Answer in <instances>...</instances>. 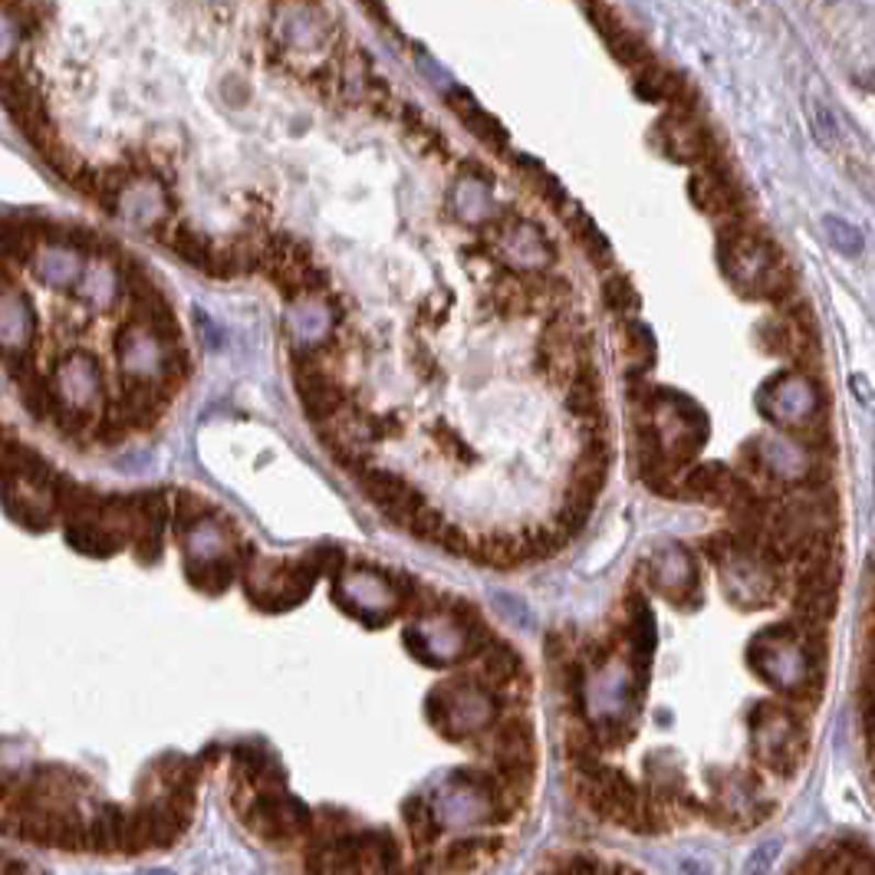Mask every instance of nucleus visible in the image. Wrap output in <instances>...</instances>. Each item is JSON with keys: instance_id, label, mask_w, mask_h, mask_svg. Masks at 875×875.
Here are the masks:
<instances>
[{"instance_id": "nucleus-1", "label": "nucleus", "mask_w": 875, "mask_h": 875, "mask_svg": "<svg viewBox=\"0 0 875 875\" xmlns=\"http://www.w3.org/2000/svg\"><path fill=\"white\" fill-rule=\"evenodd\" d=\"M655 132L662 135V148H665V155L668 158H675V162H708L711 155H715V142H711V135L695 122V115H688V112H672V115H665L658 125H655Z\"/></svg>"}, {"instance_id": "nucleus-2", "label": "nucleus", "mask_w": 875, "mask_h": 875, "mask_svg": "<svg viewBox=\"0 0 875 875\" xmlns=\"http://www.w3.org/2000/svg\"><path fill=\"white\" fill-rule=\"evenodd\" d=\"M586 10H589V16H592V23H596V30H599V36L606 40V46L612 49V56L622 63V66H632V69H639L642 63H649L652 56H649V46L642 43V36L639 33H632L609 7H602L599 0H589L586 3Z\"/></svg>"}, {"instance_id": "nucleus-3", "label": "nucleus", "mask_w": 875, "mask_h": 875, "mask_svg": "<svg viewBox=\"0 0 875 875\" xmlns=\"http://www.w3.org/2000/svg\"><path fill=\"white\" fill-rule=\"evenodd\" d=\"M682 484H685L682 490H685L688 497H695V500H701V503H724V507H728L738 477H734L731 467H724V464H698L695 470H688V477H685Z\"/></svg>"}, {"instance_id": "nucleus-4", "label": "nucleus", "mask_w": 875, "mask_h": 875, "mask_svg": "<svg viewBox=\"0 0 875 875\" xmlns=\"http://www.w3.org/2000/svg\"><path fill=\"white\" fill-rule=\"evenodd\" d=\"M497 764H533V728L523 718H510L494 734Z\"/></svg>"}, {"instance_id": "nucleus-5", "label": "nucleus", "mask_w": 875, "mask_h": 875, "mask_svg": "<svg viewBox=\"0 0 875 875\" xmlns=\"http://www.w3.org/2000/svg\"><path fill=\"white\" fill-rule=\"evenodd\" d=\"M451 109L461 115V122L480 139V142H487L490 148H497V152H503L507 148V132H503V125L494 119V115H487L467 92H451Z\"/></svg>"}, {"instance_id": "nucleus-6", "label": "nucleus", "mask_w": 875, "mask_h": 875, "mask_svg": "<svg viewBox=\"0 0 875 875\" xmlns=\"http://www.w3.org/2000/svg\"><path fill=\"white\" fill-rule=\"evenodd\" d=\"M635 92L649 102H672L678 106L682 96H685V82L678 76H672L668 69L655 66L652 59L639 66V76H635Z\"/></svg>"}, {"instance_id": "nucleus-7", "label": "nucleus", "mask_w": 875, "mask_h": 875, "mask_svg": "<svg viewBox=\"0 0 875 875\" xmlns=\"http://www.w3.org/2000/svg\"><path fill=\"white\" fill-rule=\"evenodd\" d=\"M406 820H409V833H412L416 846H419V850H429V846L438 840L435 810H432L425 800L412 797V800L406 804Z\"/></svg>"}, {"instance_id": "nucleus-8", "label": "nucleus", "mask_w": 875, "mask_h": 875, "mask_svg": "<svg viewBox=\"0 0 875 875\" xmlns=\"http://www.w3.org/2000/svg\"><path fill=\"white\" fill-rule=\"evenodd\" d=\"M569 228H573V234L579 237L583 251H586V254H589L596 264H609V261H612L609 241L599 234V228L592 224V218H586L583 211H576V214H573V221H569Z\"/></svg>"}, {"instance_id": "nucleus-9", "label": "nucleus", "mask_w": 875, "mask_h": 875, "mask_svg": "<svg viewBox=\"0 0 875 875\" xmlns=\"http://www.w3.org/2000/svg\"><path fill=\"white\" fill-rule=\"evenodd\" d=\"M606 307L609 310H616V313H629V310H635L639 307V293H635V287L622 277V274H616V277H609L606 280Z\"/></svg>"}, {"instance_id": "nucleus-10", "label": "nucleus", "mask_w": 875, "mask_h": 875, "mask_svg": "<svg viewBox=\"0 0 875 875\" xmlns=\"http://www.w3.org/2000/svg\"><path fill=\"white\" fill-rule=\"evenodd\" d=\"M406 527H409V530H412L419 540H435L438 543V536H441V530H444L447 523H444V517L438 513L435 507L422 503V507H419V510H416V513L406 520Z\"/></svg>"}, {"instance_id": "nucleus-11", "label": "nucleus", "mask_w": 875, "mask_h": 875, "mask_svg": "<svg viewBox=\"0 0 875 875\" xmlns=\"http://www.w3.org/2000/svg\"><path fill=\"white\" fill-rule=\"evenodd\" d=\"M827 231H830L833 244H837L843 254H860V247H863V234H860L856 228H850L843 218H827Z\"/></svg>"}, {"instance_id": "nucleus-12", "label": "nucleus", "mask_w": 875, "mask_h": 875, "mask_svg": "<svg viewBox=\"0 0 875 875\" xmlns=\"http://www.w3.org/2000/svg\"><path fill=\"white\" fill-rule=\"evenodd\" d=\"M813 122L820 129L823 145H837L840 142V125H837V119H833V112L827 106H813Z\"/></svg>"}, {"instance_id": "nucleus-13", "label": "nucleus", "mask_w": 875, "mask_h": 875, "mask_svg": "<svg viewBox=\"0 0 875 875\" xmlns=\"http://www.w3.org/2000/svg\"><path fill=\"white\" fill-rule=\"evenodd\" d=\"M363 3H366V7H373V10H379V7H376L379 0H363Z\"/></svg>"}]
</instances>
